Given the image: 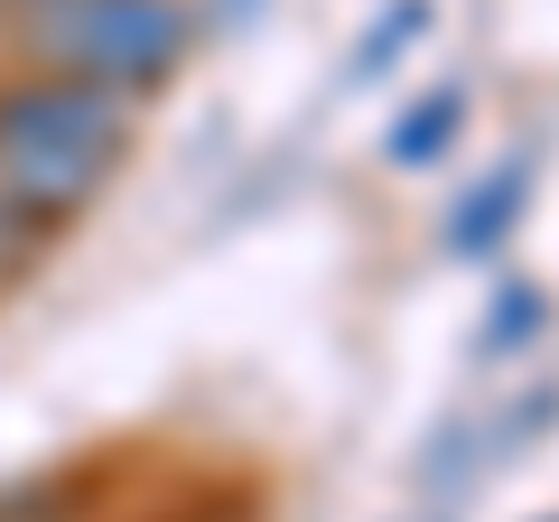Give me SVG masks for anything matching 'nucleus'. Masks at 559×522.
<instances>
[{
	"label": "nucleus",
	"instance_id": "f257e3e1",
	"mask_svg": "<svg viewBox=\"0 0 559 522\" xmlns=\"http://www.w3.org/2000/svg\"><path fill=\"white\" fill-rule=\"evenodd\" d=\"M140 103L75 75H10L0 84V197L28 205L47 234L84 215L103 187L131 168Z\"/></svg>",
	"mask_w": 559,
	"mask_h": 522
},
{
	"label": "nucleus",
	"instance_id": "f03ea898",
	"mask_svg": "<svg viewBox=\"0 0 559 522\" xmlns=\"http://www.w3.org/2000/svg\"><path fill=\"white\" fill-rule=\"evenodd\" d=\"M197 0H0L20 75H75L121 103H159L197 57Z\"/></svg>",
	"mask_w": 559,
	"mask_h": 522
},
{
	"label": "nucleus",
	"instance_id": "7ed1b4c3",
	"mask_svg": "<svg viewBox=\"0 0 559 522\" xmlns=\"http://www.w3.org/2000/svg\"><path fill=\"white\" fill-rule=\"evenodd\" d=\"M532 197H540V150H503L485 178L457 187V205H448V224H439V252L448 261H495L503 242H513V224L532 215Z\"/></svg>",
	"mask_w": 559,
	"mask_h": 522
},
{
	"label": "nucleus",
	"instance_id": "20e7f679",
	"mask_svg": "<svg viewBox=\"0 0 559 522\" xmlns=\"http://www.w3.org/2000/svg\"><path fill=\"white\" fill-rule=\"evenodd\" d=\"M466 112H476L466 84H429V94H411L392 112V131H382V159H392V168H439L448 150L466 141Z\"/></svg>",
	"mask_w": 559,
	"mask_h": 522
},
{
	"label": "nucleus",
	"instance_id": "39448f33",
	"mask_svg": "<svg viewBox=\"0 0 559 522\" xmlns=\"http://www.w3.org/2000/svg\"><path fill=\"white\" fill-rule=\"evenodd\" d=\"M429 28H439V0H382L373 20H364V38L345 47V84H355V94H364V84H382L419 38H429Z\"/></svg>",
	"mask_w": 559,
	"mask_h": 522
},
{
	"label": "nucleus",
	"instance_id": "423d86ee",
	"mask_svg": "<svg viewBox=\"0 0 559 522\" xmlns=\"http://www.w3.org/2000/svg\"><path fill=\"white\" fill-rule=\"evenodd\" d=\"M540 327H550V289L540 281H503L495 299H485V318H476V364H513Z\"/></svg>",
	"mask_w": 559,
	"mask_h": 522
},
{
	"label": "nucleus",
	"instance_id": "0eeeda50",
	"mask_svg": "<svg viewBox=\"0 0 559 522\" xmlns=\"http://www.w3.org/2000/svg\"><path fill=\"white\" fill-rule=\"evenodd\" d=\"M94 495H103V466H47V476L0 495V522H84Z\"/></svg>",
	"mask_w": 559,
	"mask_h": 522
},
{
	"label": "nucleus",
	"instance_id": "6e6552de",
	"mask_svg": "<svg viewBox=\"0 0 559 522\" xmlns=\"http://www.w3.org/2000/svg\"><path fill=\"white\" fill-rule=\"evenodd\" d=\"M47 242H57V234H47V224L28 215V205H10V197H0V289H10V281H28Z\"/></svg>",
	"mask_w": 559,
	"mask_h": 522
},
{
	"label": "nucleus",
	"instance_id": "1a4fd4ad",
	"mask_svg": "<svg viewBox=\"0 0 559 522\" xmlns=\"http://www.w3.org/2000/svg\"><path fill=\"white\" fill-rule=\"evenodd\" d=\"M205 522H252V513H205Z\"/></svg>",
	"mask_w": 559,
	"mask_h": 522
},
{
	"label": "nucleus",
	"instance_id": "9d476101",
	"mask_svg": "<svg viewBox=\"0 0 559 522\" xmlns=\"http://www.w3.org/2000/svg\"><path fill=\"white\" fill-rule=\"evenodd\" d=\"M540 522H559V513H540Z\"/></svg>",
	"mask_w": 559,
	"mask_h": 522
}]
</instances>
